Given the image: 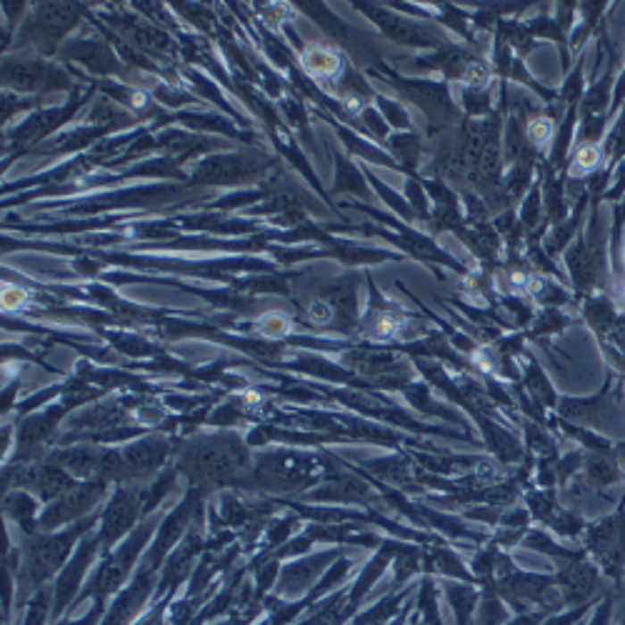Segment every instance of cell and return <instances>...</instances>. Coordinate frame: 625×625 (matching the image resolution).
Instances as JSON below:
<instances>
[{"instance_id":"obj_4","label":"cell","mask_w":625,"mask_h":625,"mask_svg":"<svg viewBox=\"0 0 625 625\" xmlns=\"http://www.w3.org/2000/svg\"><path fill=\"white\" fill-rule=\"evenodd\" d=\"M338 58L333 55V53H328V50H311V55H308V65H311L312 71H318V73H333L338 68Z\"/></svg>"},{"instance_id":"obj_1","label":"cell","mask_w":625,"mask_h":625,"mask_svg":"<svg viewBox=\"0 0 625 625\" xmlns=\"http://www.w3.org/2000/svg\"><path fill=\"white\" fill-rule=\"evenodd\" d=\"M600 162H603V148H600L598 143H583L580 148L575 150L573 161H571V175H575V178H586V175L596 173L600 168Z\"/></svg>"},{"instance_id":"obj_3","label":"cell","mask_w":625,"mask_h":625,"mask_svg":"<svg viewBox=\"0 0 625 625\" xmlns=\"http://www.w3.org/2000/svg\"><path fill=\"white\" fill-rule=\"evenodd\" d=\"M462 80H465V86L468 88H475V90H480V88L488 86V80H490V71H488L486 62H468L465 65V71H462Z\"/></svg>"},{"instance_id":"obj_2","label":"cell","mask_w":625,"mask_h":625,"mask_svg":"<svg viewBox=\"0 0 625 625\" xmlns=\"http://www.w3.org/2000/svg\"><path fill=\"white\" fill-rule=\"evenodd\" d=\"M525 133H528V140L533 146H546L550 138H553V133H555V123L550 121L548 115H536V118H530Z\"/></svg>"},{"instance_id":"obj_5","label":"cell","mask_w":625,"mask_h":625,"mask_svg":"<svg viewBox=\"0 0 625 625\" xmlns=\"http://www.w3.org/2000/svg\"><path fill=\"white\" fill-rule=\"evenodd\" d=\"M623 480H625V465H623Z\"/></svg>"}]
</instances>
